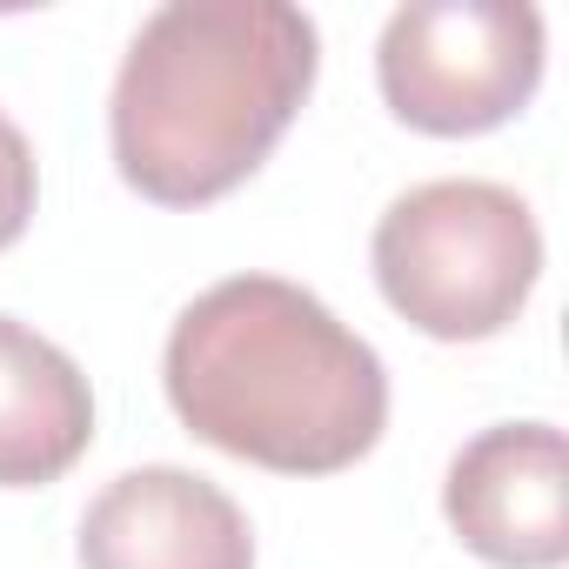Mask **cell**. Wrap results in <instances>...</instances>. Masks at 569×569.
<instances>
[{"mask_svg": "<svg viewBox=\"0 0 569 569\" xmlns=\"http://www.w3.org/2000/svg\"><path fill=\"white\" fill-rule=\"evenodd\" d=\"M161 382L201 442L281 476H336L389 422L382 356L281 274H228L194 296Z\"/></svg>", "mask_w": 569, "mask_h": 569, "instance_id": "obj_1", "label": "cell"}, {"mask_svg": "<svg viewBox=\"0 0 569 569\" xmlns=\"http://www.w3.org/2000/svg\"><path fill=\"white\" fill-rule=\"evenodd\" d=\"M316 21L289 0H168L128 41L108 134L128 188L201 208L248 181L316 88Z\"/></svg>", "mask_w": 569, "mask_h": 569, "instance_id": "obj_2", "label": "cell"}, {"mask_svg": "<svg viewBox=\"0 0 569 569\" xmlns=\"http://www.w3.org/2000/svg\"><path fill=\"white\" fill-rule=\"evenodd\" d=\"M369 254L402 322L436 342H482L522 316L542 274V228L516 188L462 174L396 194Z\"/></svg>", "mask_w": 569, "mask_h": 569, "instance_id": "obj_3", "label": "cell"}, {"mask_svg": "<svg viewBox=\"0 0 569 569\" xmlns=\"http://www.w3.org/2000/svg\"><path fill=\"white\" fill-rule=\"evenodd\" d=\"M376 74L422 134L502 128L542 81V14L529 0H409L382 28Z\"/></svg>", "mask_w": 569, "mask_h": 569, "instance_id": "obj_4", "label": "cell"}, {"mask_svg": "<svg viewBox=\"0 0 569 569\" xmlns=\"http://www.w3.org/2000/svg\"><path fill=\"white\" fill-rule=\"evenodd\" d=\"M442 509L456 536L502 569H556L569 556V449L556 422H496L456 449Z\"/></svg>", "mask_w": 569, "mask_h": 569, "instance_id": "obj_5", "label": "cell"}, {"mask_svg": "<svg viewBox=\"0 0 569 569\" xmlns=\"http://www.w3.org/2000/svg\"><path fill=\"white\" fill-rule=\"evenodd\" d=\"M81 569H254V529L208 476L148 462L88 502Z\"/></svg>", "mask_w": 569, "mask_h": 569, "instance_id": "obj_6", "label": "cell"}, {"mask_svg": "<svg viewBox=\"0 0 569 569\" xmlns=\"http://www.w3.org/2000/svg\"><path fill=\"white\" fill-rule=\"evenodd\" d=\"M94 442V396L68 349L0 316V489H34Z\"/></svg>", "mask_w": 569, "mask_h": 569, "instance_id": "obj_7", "label": "cell"}, {"mask_svg": "<svg viewBox=\"0 0 569 569\" xmlns=\"http://www.w3.org/2000/svg\"><path fill=\"white\" fill-rule=\"evenodd\" d=\"M34 194H41V174H34V148L28 134L0 114V248L21 241L28 214H34Z\"/></svg>", "mask_w": 569, "mask_h": 569, "instance_id": "obj_8", "label": "cell"}]
</instances>
